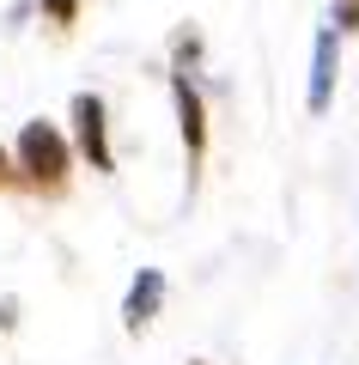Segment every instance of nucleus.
Wrapping results in <instances>:
<instances>
[{
	"label": "nucleus",
	"instance_id": "5",
	"mask_svg": "<svg viewBox=\"0 0 359 365\" xmlns=\"http://www.w3.org/2000/svg\"><path fill=\"white\" fill-rule=\"evenodd\" d=\"M165 268H141L128 280V299H122V329H128V335H146V329H153V317L165 311Z\"/></svg>",
	"mask_w": 359,
	"mask_h": 365
},
{
	"label": "nucleus",
	"instance_id": "9",
	"mask_svg": "<svg viewBox=\"0 0 359 365\" xmlns=\"http://www.w3.org/2000/svg\"><path fill=\"white\" fill-rule=\"evenodd\" d=\"M189 365H207V359H189Z\"/></svg>",
	"mask_w": 359,
	"mask_h": 365
},
{
	"label": "nucleus",
	"instance_id": "2",
	"mask_svg": "<svg viewBox=\"0 0 359 365\" xmlns=\"http://www.w3.org/2000/svg\"><path fill=\"white\" fill-rule=\"evenodd\" d=\"M335 79H341V31L323 25L317 37H310V79H305V110L310 116H329Z\"/></svg>",
	"mask_w": 359,
	"mask_h": 365
},
{
	"label": "nucleus",
	"instance_id": "1",
	"mask_svg": "<svg viewBox=\"0 0 359 365\" xmlns=\"http://www.w3.org/2000/svg\"><path fill=\"white\" fill-rule=\"evenodd\" d=\"M19 170H25V182H37V189H61L67 170H74V146H67V134L55 128V122H25L19 128Z\"/></svg>",
	"mask_w": 359,
	"mask_h": 365
},
{
	"label": "nucleus",
	"instance_id": "3",
	"mask_svg": "<svg viewBox=\"0 0 359 365\" xmlns=\"http://www.w3.org/2000/svg\"><path fill=\"white\" fill-rule=\"evenodd\" d=\"M74 134H79V153H86L91 170H116V153H110V110H103L98 91H79V98H74Z\"/></svg>",
	"mask_w": 359,
	"mask_h": 365
},
{
	"label": "nucleus",
	"instance_id": "4",
	"mask_svg": "<svg viewBox=\"0 0 359 365\" xmlns=\"http://www.w3.org/2000/svg\"><path fill=\"white\" fill-rule=\"evenodd\" d=\"M171 104H177V134H183V153H189V177L201 170L207 158V104L195 91L189 73H171Z\"/></svg>",
	"mask_w": 359,
	"mask_h": 365
},
{
	"label": "nucleus",
	"instance_id": "6",
	"mask_svg": "<svg viewBox=\"0 0 359 365\" xmlns=\"http://www.w3.org/2000/svg\"><path fill=\"white\" fill-rule=\"evenodd\" d=\"M43 13H49V25H74L79 19V6H86V0H37Z\"/></svg>",
	"mask_w": 359,
	"mask_h": 365
},
{
	"label": "nucleus",
	"instance_id": "7",
	"mask_svg": "<svg viewBox=\"0 0 359 365\" xmlns=\"http://www.w3.org/2000/svg\"><path fill=\"white\" fill-rule=\"evenodd\" d=\"M329 25L335 31H359V0H335V6H329Z\"/></svg>",
	"mask_w": 359,
	"mask_h": 365
},
{
	"label": "nucleus",
	"instance_id": "8",
	"mask_svg": "<svg viewBox=\"0 0 359 365\" xmlns=\"http://www.w3.org/2000/svg\"><path fill=\"white\" fill-rule=\"evenodd\" d=\"M13 177V153H6V146H0V182Z\"/></svg>",
	"mask_w": 359,
	"mask_h": 365
}]
</instances>
